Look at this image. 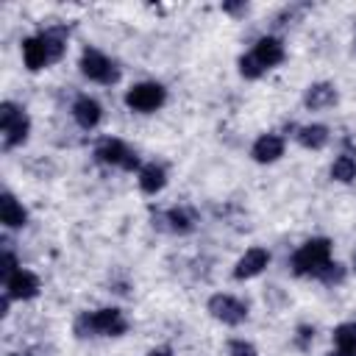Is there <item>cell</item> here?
Returning <instances> with one entry per match:
<instances>
[{
	"mask_svg": "<svg viewBox=\"0 0 356 356\" xmlns=\"http://www.w3.org/2000/svg\"><path fill=\"white\" fill-rule=\"evenodd\" d=\"M64 47H67V33L64 28H47L36 36H28L22 42V61L31 72L58 61L64 56Z\"/></svg>",
	"mask_w": 356,
	"mask_h": 356,
	"instance_id": "obj_1",
	"label": "cell"
},
{
	"mask_svg": "<svg viewBox=\"0 0 356 356\" xmlns=\"http://www.w3.org/2000/svg\"><path fill=\"white\" fill-rule=\"evenodd\" d=\"M331 264H334L331 261V239H325V236H314L292 253V273L295 275L320 278Z\"/></svg>",
	"mask_w": 356,
	"mask_h": 356,
	"instance_id": "obj_2",
	"label": "cell"
},
{
	"mask_svg": "<svg viewBox=\"0 0 356 356\" xmlns=\"http://www.w3.org/2000/svg\"><path fill=\"white\" fill-rule=\"evenodd\" d=\"M125 331H128V320L120 309L83 312L75 320V334L78 337H122Z\"/></svg>",
	"mask_w": 356,
	"mask_h": 356,
	"instance_id": "obj_3",
	"label": "cell"
},
{
	"mask_svg": "<svg viewBox=\"0 0 356 356\" xmlns=\"http://www.w3.org/2000/svg\"><path fill=\"white\" fill-rule=\"evenodd\" d=\"M28 131H31V120H28V114H25V111H22L17 103L6 100V103L0 106V134H3V150H11V147L22 145V142L28 139Z\"/></svg>",
	"mask_w": 356,
	"mask_h": 356,
	"instance_id": "obj_4",
	"label": "cell"
},
{
	"mask_svg": "<svg viewBox=\"0 0 356 356\" xmlns=\"http://www.w3.org/2000/svg\"><path fill=\"white\" fill-rule=\"evenodd\" d=\"M81 72L89 78V81H95V83H106V86H111V83H117L120 81V70H117V64L106 56V53H100V50H95V47H86L83 53H81Z\"/></svg>",
	"mask_w": 356,
	"mask_h": 356,
	"instance_id": "obj_5",
	"label": "cell"
},
{
	"mask_svg": "<svg viewBox=\"0 0 356 356\" xmlns=\"http://www.w3.org/2000/svg\"><path fill=\"white\" fill-rule=\"evenodd\" d=\"M164 100H167V89L156 81H142L125 92V106L139 114H150V111L161 108Z\"/></svg>",
	"mask_w": 356,
	"mask_h": 356,
	"instance_id": "obj_6",
	"label": "cell"
},
{
	"mask_svg": "<svg viewBox=\"0 0 356 356\" xmlns=\"http://www.w3.org/2000/svg\"><path fill=\"white\" fill-rule=\"evenodd\" d=\"M95 159L100 164H111V167H122V170H136L139 167V156L122 142V139H103L95 147Z\"/></svg>",
	"mask_w": 356,
	"mask_h": 356,
	"instance_id": "obj_7",
	"label": "cell"
},
{
	"mask_svg": "<svg viewBox=\"0 0 356 356\" xmlns=\"http://www.w3.org/2000/svg\"><path fill=\"white\" fill-rule=\"evenodd\" d=\"M209 312L214 320L225 323V325H239L248 320V306L234 298V295H211L209 298Z\"/></svg>",
	"mask_w": 356,
	"mask_h": 356,
	"instance_id": "obj_8",
	"label": "cell"
},
{
	"mask_svg": "<svg viewBox=\"0 0 356 356\" xmlns=\"http://www.w3.org/2000/svg\"><path fill=\"white\" fill-rule=\"evenodd\" d=\"M39 278H36V273H31V270H17L14 275H8L6 278V295L11 298V300H31V298H36L39 295Z\"/></svg>",
	"mask_w": 356,
	"mask_h": 356,
	"instance_id": "obj_9",
	"label": "cell"
},
{
	"mask_svg": "<svg viewBox=\"0 0 356 356\" xmlns=\"http://www.w3.org/2000/svg\"><path fill=\"white\" fill-rule=\"evenodd\" d=\"M250 56L256 58V64H259L261 70H270V67H275V64L284 61V42H281L278 36H261V39L253 44Z\"/></svg>",
	"mask_w": 356,
	"mask_h": 356,
	"instance_id": "obj_10",
	"label": "cell"
},
{
	"mask_svg": "<svg viewBox=\"0 0 356 356\" xmlns=\"http://www.w3.org/2000/svg\"><path fill=\"white\" fill-rule=\"evenodd\" d=\"M267 264H270V253H267L264 248H250V250H245V256L236 261V267H234V278H239V281H245V278H256Z\"/></svg>",
	"mask_w": 356,
	"mask_h": 356,
	"instance_id": "obj_11",
	"label": "cell"
},
{
	"mask_svg": "<svg viewBox=\"0 0 356 356\" xmlns=\"http://www.w3.org/2000/svg\"><path fill=\"white\" fill-rule=\"evenodd\" d=\"M100 117H103V108H100V103H97L95 97H89V95H81V97L72 103V120H75V122H78L83 131H92V128H97Z\"/></svg>",
	"mask_w": 356,
	"mask_h": 356,
	"instance_id": "obj_12",
	"label": "cell"
},
{
	"mask_svg": "<svg viewBox=\"0 0 356 356\" xmlns=\"http://www.w3.org/2000/svg\"><path fill=\"white\" fill-rule=\"evenodd\" d=\"M250 156L259 161V164H273L284 156V139L278 134H261L256 142H253V150Z\"/></svg>",
	"mask_w": 356,
	"mask_h": 356,
	"instance_id": "obj_13",
	"label": "cell"
},
{
	"mask_svg": "<svg viewBox=\"0 0 356 356\" xmlns=\"http://www.w3.org/2000/svg\"><path fill=\"white\" fill-rule=\"evenodd\" d=\"M0 220L6 228H22L28 222V211L11 192H3V197H0Z\"/></svg>",
	"mask_w": 356,
	"mask_h": 356,
	"instance_id": "obj_14",
	"label": "cell"
},
{
	"mask_svg": "<svg viewBox=\"0 0 356 356\" xmlns=\"http://www.w3.org/2000/svg\"><path fill=\"white\" fill-rule=\"evenodd\" d=\"M303 103H306V108H312V111L328 108V106L337 103V89H334L331 83H325V81L312 83V86L306 89V95H303Z\"/></svg>",
	"mask_w": 356,
	"mask_h": 356,
	"instance_id": "obj_15",
	"label": "cell"
},
{
	"mask_svg": "<svg viewBox=\"0 0 356 356\" xmlns=\"http://www.w3.org/2000/svg\"><path fill=\"white\" fill-rule=\"evenodd\" d=\"M164 184H167V172H164L161 164L153 161V164L139 167V189H142L145 195H156V192H161Z\"/></svg>",
	"mask_w": 356,
	"mask_h": 356,
	"instance_id": "obj_16",
	"label": "cell"
},
{
	"mask_svg": "<svg viewBox=\"0 0 356 356\" xmlns=\"http://www.w3.org/2000/svg\"><path fill=\"white\" fill-rule=\"evenodd\" d=\"M295 136H298V142H300L303 147H309V150H320V147H325V145H328V139H331L328 128H325V125H320V122L298 128V134H295Z\"/></svg>",
	"mask_w": 356,
	"mask_h": 356,
	"instance_id": "obj_17",
	"label": "cell"
},
{
	"mask_svg": "<svg viewBox=\"0 0 356 356\" xmlns=\"http://www.w3.org/2000/svg\"><path fill=\"white\" fill-rule=\"evenodd\" d=\"M164 220H167V228H170L172 234H189V231L195 228V214H192V209H186V206L170 209V211L164 214Z\"/></svg>",
	"mask_w": 356,
	"mask_h": 356,
	"instance_id": "obj_18",
	"label": "cell"
},
{
	"mask_svg": "<svg viewBox=\"0 0 356 356\" xmlns=\"http://www.w3.org/2000/svg\"><path fill=\"white\" fill-rule=\"evenodd\" d=\"M334 345H337V350L356 356V320L342 323V325L334 328Z\"/></svg>",
	"mask_w": 356,
	"mask_h": 356,
	"instance_id": "obj_19",
	"label": "cell"
},
{
	"mask_svg": "<svg viewBox=\"0 0 356 356\" xmlns=\"http://www.w3.org/2000/svg\"><path fill=\"white\" fill-rule=\"evenodd\" d=\"M331 178L339 181V184H350V181L356 178V159H353V153H342V156L334 159V164H331Z\"/></svg>",
	"mask_w": 356,
	"mask_h": 356,
	"instance_id": "obj_20",
	"label": "cell"
},
{
	"mask_svg": "<svg viewBox=\"0 0 356 356\" xmlns=\"http://www.w3.org/2000/svg\"><path fill=\"white\" fill-rule=\"evenodd\" d=\"M239 72H242L245 78H250V81H253V78H259V75H261L264 70H261V67L256 64V58H253L250 53H245V56L239 58Z\"/></svg>",
	"mask_w": 356,
	"mask_h": 356,
	"instance_id": "obj_21",
	"label": "cell"
},
{
	"mask_svg": "<svg viewBox=\"0 0 356 356\" xmlns=\"http://www.w3.org/2000/svg\"><path fill=\"white\" fill-rule=\"evenodd\" d=\"M228 353L231 356H256V348L250 342H245V339H231L228 342Z\"/></svg>",
	"mask_w": 356,
	"mask_h": 356,
	"instance_id": "obj_22",
	"label": "cell"
},
{
	"mask_svg": "<svg viewBox=\"0 0 356 356\" xmlns=\"http://www.w3.org/2000/svg\"><path fill=\"white\" fill-rule=\"evenodd\" d=\"M312 339H314V328H312V325H300V328H298V337H295V345H298L300 350H306V348L312 345Z\"/></svg>",
	"mask_w": 356,
	"mask_h": 356,
	"instance_id": "obj_23",
	"label": "cell"
},
{
	"mask_svg": "<svg viewBox=\"0 0 356 356\" xmlns=\"http://www.w3.org/2000/svg\"><path fill=\"white\" fill-rule=\"evenodd\" d=\"M19 270V261H17V256L11 253V250H6V256H3V281L8 278V275H14Z\"/></svg>",
	"mask_w": 356,
	"mask_h": 356,
	"instance_id": "obj_24",
	"label": "cell"
},
{
	"mask_svg": "<svg viewBox=\"0 0 356 356\" xmlns=\"http://www.w3.org/2000/svg\"><path fill=\"white\" fill-rule=\"evenodd\" d=\"M222 8H225V11H231V14H236V11H245L248 6H245V3H225Z\"/></svg>",
	"mask_w": 356,
	"mask_h": 356,
	"instance_id": "obj_25",
	"label": "cell"
},
{
	"mask_svg": "<svg viewBox=\"0 0 356 356\" xmlns=\"http://www.w3.org/2000/svg\"><path fill=\"white\" fill-rule=\"evenodd\" d=\"M147 356H172V350H170V348H159V350H153V353H147Z\"/></svg>",
	"mask_w": 356,
	"mask_h": 356,
	"instance_id": "obj_26",
	"label": "cell"
},
{
	"mask_svg": "<svg viewBox=\"0 0 356 356\" xmlns=\"http://www.w3.org/2000/svg\"><path fill=\"white\" fill-rule=\"evenodd\" d=\"M328 356H350V353H342V350H337V348H334V350H331Z\"/></svg>",
	"mask_w": 356,
	"mask_h": 356,
	"instance_id": "obj_27",
	"label": "cell"
},
{
	"mask_svg": "<svg viewBox=\"0 0 356 356\" xmlns=\"http://www.w3.org/2000/svg\"><path fill=\"white\" fill-rule=\"evenodd\" d=\"M11 356H19V353H11Z\"/></svg>",
	"mask_w": 356,
	"mask_h": 356,
	"instance_id": "obj_28",
	"label": "cell"
}]
</instances>
